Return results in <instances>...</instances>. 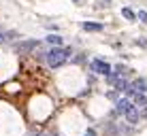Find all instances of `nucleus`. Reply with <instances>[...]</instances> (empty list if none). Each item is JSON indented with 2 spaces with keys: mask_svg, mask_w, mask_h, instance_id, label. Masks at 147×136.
<instances>
[{
  "mask_svg": "<svg viewBox=\"0 0 147 136\" xmlns=\"http://www.w3.org/2000/svg\"><path fill=\"white\" fill-rule=\"evenodd\" d=\"M70 49H62V47H53L51 51H47V64L51 68H58V66H62L64 62L70 58Z\"/></svg>",
  "mask_w": 147,
  "mask_h": 136,
  "instance_id": "obj_1",
  "label": "nucleus"
},
{
  "mask_svg": "<svg viewBox=\"0 0 147 136\" xmlns=\"http://www.w3.org/2000/svg\"><path fill=\"white\" fill-rule=\"evenodd\" d=\"M107 81H109V85L115 89V92L128 89V83H126V79H124V77H119V74H107Z\"/></svg>",
  "mask_w": 147,
  "mask_h": 136,
  "instance_id": "obj_2",
  "label": "nucleus"
},
{
  "mask_svg": "<svg viewBox=\"0 0 147 136\" xmlns=\"http://www.w3.org/2000/svg\"><path fill=\"white\" fill-rule=\"evenodd\" d=\"M126 94H128L130 102L134 104V107H147V96L145 94H139V92H132V89H126Z\"/></svg>",
  "mask_w": 147,
  "mask_h": 136,
  "instance_id": "obj_3",
  "label": "nucleus"
},
{
  "mask_svg": "<svg viewBox=\"0 0 147 136\" xmlns=\"http://www.w3.org/2000/svg\"><path fill=\"white\" fill-rule=\"evenodd\" d=\"M92 70L98 72V74H111L113 68H111L107 62H102V60H94V62H92Z\"/></svg>",
  "mask_w": 147,
  "mask_h": 136,
  "instance_id": "obj_4",
  "label": "nucleus"
},
{
  "mask_svg": "<svg viewBox=\"0 0 147 136\" xmlns=\"http://www.w3.org/2000/svg\"><path fill=\"white\" fill-rule=\"evenodd\" d=\"M128 87H132V92H139V94H147V81L145 79H134L132 83L128 85Z\"/></svg>",
  "mask_w": 147,
  "mask_h": 136,
  "instance_id": "obj_5",
  "label": "nucleus"
},
{
  "mask_svg": "<svg viewBox=\"0 0 147 136\" xmlns=\"http://www.w3.org/2000/svg\"><path fill=\"white\" fill-rule=\"evenodd\" d=\"M126 121H128L130 125H134V123H139V117H141V115H139V111H136V107H134V104H132V107H130L128 111H126Z\"/></svg>",
  "mask_w": 147,
  "mask_h": 136,
  "instance_id": "obj_6",
  "label": "nucleus"
},
{
  "mask_svg": "<svg viewBox=\"0 0 147 136\" xmlns=\"http://www.w3.org/2000/svg\"><path fill=\"white\" fill-rule=\"evenodd\" d=\"M38 47V41H24V43H19V45H15V51H32V49H36Z\"/></svg>",
  "mask_w": 147,
  "mask_h": 136,
  "instance_id": "obj_7",
  "label": "nucleus"
},
{
  "mask_svg": "<svg viewBox=\"0 0 147 136\" xmlns=\"http://www.w3.org/2000/svg\"><path fill=\"white\" fill-rule=\"evenodd\" d=\"M130 107H132V102H130L128 98H124V100H117V109H115V115H121V113H126Z\"/></svg>",
  "mask_w": 147,
  "mask_h": 136,
  "instance_id": "obj_8",
  "label": "nucleus"
},
{
  "mask_svg": "<svg viewBox=\"0 0 147 136\" xmlns=\"http://www.w3.org/2000/svg\"><path fill=\"white\" fill-rule=\"evenodd\" d=\"M81 28H83L85 32H100V30H102V23H90V21H85Z\"/></svg>",
  "mask_w": 147,
  "mask_h": 136,
  "instance_id": "obj_9",
  "label": "nucleus"
},
{
  "mask_svg": "<svg viewBox=\"0 0 147 136\" xmlns=\"http://www.w3.org/2000/svg\"><path fill=\"white\" fill-rule=\"evenodd\" d=\"M47 43L55 45V47H62V36L60 34H51V36H47Z\"/></svg>",
  "mask_w": 147,
  "mask_h": 136,
  "instance_id": "obj_10",
  "label": "nucleus"
},
{
  "mask_svg": "<svg viewBox=\"0 0 147 136\" xmlns=\"http://www.w3.org/2000/svg\"><path fill=\"white\" fill-rule=\"evenodd\" d=\"M121 15H124V17L128 19V21H134V17H136V15H134L132 11H130L128 7H124V9H121Z\"/></svg>",
  "mask_w": 147,
  "mask_h": 136,
  "instance_id": "obj_11",
  "label": "nucleus"
},
{
  "mask_svg": "<svg viewBox=\"0 0 147 136\" xmlns=\"http://www.w3.org/2000/svg\"><path fill=\"white\" fill-rule=\"evenodd\" d=\"M11 36H13V32H11V34H7V32H0V43H4L7 38H11Z\"/></svg>",
  "mask_w": 147,
  "mask_h": 136,
  "instance_id": "obj_12",
  "label": "nucleus"
},
{
  "mask_svg": "<svg viewBox=\"0 0 147 136\" xmlns=\"http://www.w3.org/2000/svg\"><path fill=\"white\" fill-rule=\"evenodd\" d=\"M139 19H141L143 23H147V11H141V13H139Z\"/></svg>",
  "mask_w": 147,
  "mask_h": 136,
  "instance_id": "obj_13",
  "label": "nucleus"
},
{
  "mask_svg": "<svg viewBox=\"0 0 147 136\" xmlns=\"http://www.w3.org/2000/svg\"><path fill=\"white\" fill-rule=\"evenodd\" d=\"M85 136H96V132H94V130H88V134H85Z\"/></svg>",
  "mask_w": 147,
  "mask_h": 136,
  "instance_id": "obj_14",
  "label": "nucleus"
},
{
  "mask_svg": "<svg viewBox=\"0 0 147 136\" xmlns=\"http://www.w3.org/2000/svg\"><path fill=\"white\" fill-rule=\"evenodd\" d=\"M73 2H77V4H85V0H73Z\"/></svg>",
  "mask_w": 147,
  "mask_h": 136,
  "instance_id": "obj_15",
  "label": "nucleus"
}]
</instances>
